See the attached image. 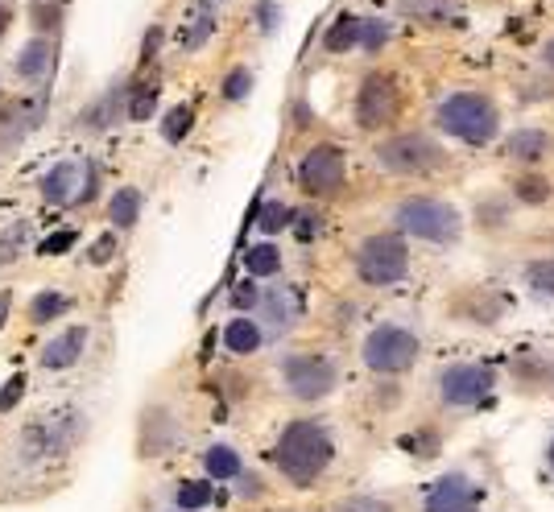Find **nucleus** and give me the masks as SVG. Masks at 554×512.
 I'll return each mask as SVG.
<instances>
[{"label":"nucleus","instance_id":"4c0bfd02","mask_svg":"<svg viewBox=\"0 0 554 512\" xmlns=\"http://www.w3.org/2000/svg\"><path fill=\"white\" fill-rule=\"evenodd\" d=\"M476 219H480V227H488V232H496V227L509 224V211L501 203H480L476 207Z\"/></svg>","mask_w":554,"mask_h":512},{"label":"nucleus","instance_id":"ddd939ff","mask_svg":"<svg viewBox=\"0 0 554 512\" xmlns=\"http://www.w3.org/2000/svg\"><path fill=\"white\" fill-rule=\"evenodd\" d=\"M253 319L261 322V331L269 335V339H281V335H289L294 327H298L302 319V298L294 286H273L261 294V302H257Z\"/></svg>","mask_w":554,"mask_h":512},{"label":"nucleus","instance_id":"bb28decb","mask_svg":"<svg viewBox=\"0 0 554 512\" xmlns=\"http://www.w3.org/2000/svg\"><path fill=\"white\" fill-rule=\"evenodd\" d=\"M550 178H542V174H521L518 182H513V199L518 203H526V207H542V203H550Z\"/></svg>","mask_w":554,"mask_h":512},{"label":"nucleus","instance_id":"a878e982","mask_svg":"<svg viewBox=\"0 0 554 512\" xmlns=\"http://www.w3.org/2000/svg\"><path fill=\"white\" fill-rule=\"evenodd\" d=\"M244 269H249V277H277V269H281L277 244H253L244 252Z\"/></svg>","mask_w":554,"mask_h":512},{"label":"nucleus","instance_id":"20e7f679","mask_svg":"<svg viewBox=\"0 0 554 512\" xmlns=\"http://www.w3.org/2000/svg\"><path fill=\"white\" fill-rule=\"evenodd\" d=\"M373 157L385 174H398V178H422V174H434L447 166L443 145L426 132H398V137L376 145Z\"/></svg>","mask_w":554,"mask_h":512},{"label":"nucleus","instance_id":"6ab92c4d","mask_svg":"<svg viewBox=\"0 0 554 512\" xmlns=\"http://www.w3.org/2000/svg\"><path fill=\"white\" fill-rule=\"evenodd\" d=\"M261 339H265V331H261V322L253 314H241V319H232L224 327V347H228L232 356H253L257 347H261Z\"/></svg>","mask_w":554,"mask_h":512},{"label":"nucleus","instance_id":"a211bd4d","mask_svg":"<svg viewBox=\"0 0 554 512\" xmlns=\"http://www.w3.org/2000/svg\"><path fill=\"white\" fill-rule=\"evenodd\" d=\"M550 149H554V141H550V132L546 129H518L505 141V154L513 157V161H521V166H538V161H546Z\"/></svg>","mask_w":554,"mask_h":512},{"label":"nucleus","instance_id":"412c9836","mask_svg":"<svg viewBox=\"0 0 554 512\" xmlns=\"http://www.w3.org/2000/svg\"><path fill=\"white\" fill-rule=\"evenodd\" d=\"M216 479H182V484H174V508L178 512H203L211 508V500H216V488H211Z\"/></svg>","mask_w":554,"mask_h":512},{"label":"nucleus","instance_id":"c9c22d12","mask_svg":"<svg viewBox=\"0 0 554 512\" xmlns=\"http://www.w3.org/2000/svg\"><path fill=\"white\" fill-rule=\"evenodd\" d=\"M253 21H257V29L269 37L277 25H281V4H277V0H257V4H253Z\"/></svg>","mask_w":554,"mask_h":512},{"label":"nucleus","instance_id":"c85d7f7f","mask_svg":"<svg viewBox=\"0 0 554 512\" xmlns=\"http://www.w3.org/2000/svg\"><path fill=\"white\" fill-rule=\"evenodd\" d=\"M289 224H294V211H289L281 199H265V203H261V211H257V227H261L265 236H277V232H286Z\"/></svg>","mask_w":554,"mask_h":512},{"label":"nucleus","instance_id":"c03bdc74","mask_svg":"<svg viewBox=\"0 0 554 512\" xmlns=\"http://www.w3.org/2000/svg\"><path fill=\"white\" fill-rule=\"evenodd\" d=\"M157 42H162V29L154 25V29H149V37H145V46H141L145 59H154V54H157Z\"/></svg>","mask_w":554,"mask_h":512},{"label":"nucleus","instance_id":"7ed1b4c3","mask_svg":"<svg viewBox=\"0 0 554 512\" xmlns=\"http://www.w3.org/2000/svg\"><path fill=\"white\" fill-rule=\"evenodd\" d=\"M393 224H398L401 236H418L431 240V244H455L459 232H463V219L447 199H431V194H414V199H401L398 211H393Z\"/></svg>","mask_w":554,"mask_h":512},{"label":"nucleus","instance_id":"473e14b6","mask_svg":"<svg viewBox=\"0 0 554 512\" xmlns=\"http://www.w3.org/2000/svg\"><path fill=\"white\" fill-rule=\"evenodd\" d=\"M219 91H224V99H228V104H241V99H249V91H253V71H249V67H232Z\"/></svg>","mask_w":554,"mask_h":512},{"label":"nucleus","instance_id":"39448f33","mask_svg":"<svg viewBox=\"0 0 554 512\" xmlns=\"http://www.w3.org/2000/svg\"><path fill=\"white\" fill-rule=\"evenodd\" d=\"M364 368L376 372V376H401V372H410L422 356V343L418 335L398 327V322H385V327H373V331L364 335Z\"/></svg>","mask_w":554,"mask_h":512},{"label":"nucleus","instance_id":"8fccbe9b","mask_svg":"<svg viewBox=\"0 0 554 512\" xmlns=\"http://www.w3.org/2000/svg\"><path fill=\"white\" fill-rule=\"evenodd\" d=\"M174 512H178V508H174Z\"/></svg>","mask_w":554,"mask_h":512},{"label":"nucleus","instance_id":"5701e85b","mask_svg":"<svg viewBox=\"0 0 554 512\" xmlns=\"http://www.w3.org/2000/svg\"><path fill=\"white\" fill-rule=\"evenodd\" d=\"M71 306L75 302L67 298V294H59V289H42V294L29 302V322H34V327H46V322L62 319Z\"/></svg>","mask_w":554,"mask_h":512},{"label":"nucleus","instance_id":"2eb2a0df","mask_svg":"<svg viewBox=\"0 0 554 512\" xmlns=\"http://www.w3.org/2000/svg\"><path fill=\"white\" fill-rule=\"evenodd\" d=\"M87 339H91V327H87V322H79V327H67V331L54 335V339L42 347L37 364H42L46 372H67V368H75V364L83 359V351H87Z\"/></svg>","mask_w":554,"mask_h":512},{"label":"nucleus","instance_id":"b1692460","mask_svg":"<svg viewBox=\"0 0 554 512\" xmlns=\"http://www.w3.org/2000/svg\"><path fill=\"white\" fill-rule=\"evenodd\" d=\"M323 46L331 50V54H344V50L360 46V17H352V12H339L336 25L323 34Z\"/></svg>","mask_w":554,"mask_h":512},{"label":"nucleus","instance_id":"4be33fe9","mask_svg":"<svg viewBox=\"0 0 554 512\" xmlns=\"http://www.w3.org/2000/svg\"><path fill=\"white\" fill-rule=\"evenodd\" d=\"M203 471H207V479H241L244 459L232 451L228 442H216V446L203 451Z\"/></svg>","mask_w":554,"mask_h":512},{"label":"nucleus","instance_id":"423d86ee","mask_svg":"<svg viewBox=\"0 0 554 512\" xmlns=\"http://www.w3.org/2000/svg\"><path fill=\"white\" fill-rule=\"evenodd\" d=\"M79 421H83V417H75V414L34 417V421L21 429V438H17V459H21L25 467H34V463H46V459L67 454L75 446V438H79V429H83Z\"/></svg>","mask_w":554,"mask_h":512},{"label":"nucleus","instance_id":"aec40b11","mask_svg":"<svg viewBox=\"0 0 554 512\" xmlns=\"http://www.w3.org/2000/svg\"><path fill=\"white\" fill-rule=\"evenodd\" d=\"M137 219H141V191H137V186H121V191H112L108 224L116 227V232H129V227H137Z\"/></svg>","mask_w":554,"mask_h":512},{"label":"nucleus","instance_id":"f3484780","mask_svg":"<svg viewBox=\"0 0 554 512\" xmlns=\"http://www.w3.org/2000/svg\"><path fill=\"white\" fill-rule=\"evenodd\" d=\"M50 67H54V42L50 37H29L21 46V54H17V62H12V71H17V79H25V83H42L50 75Z\"/></svg>","mask_w":554,"mask_h":512},{"label":"nucleus","instance_id":"37998d69","mask_svg":"<svg viewBox=\"0 0 554 512\" xmlns=\"http://www.w3.org/2000/svg\"><path fill=\"white\" fill-rule=\"evenodd\" d=\"M236 484H241L236 492H241L244 500H253V496H261V479H257V476H244V471H241V479H236Z\"/></svg>","mask_w":554,"mask_h":512},{"label":"nucleus","instance_id":"e433bc0d","mask_svg":"<svg viewBox=\"0 0 554 512\" xmlns=\"http://www.w3.org/2000/svg\"><path fill=\"white\" fill-rule=\"evenodd\" d=\"M331 512H393V504L381 500V496H348V500H339Z\"/></svg>","mask_w":554,"mask_h":512},{"label":"nucleus","instance_id":"6e6552de","mask_svg":"<svg viewBox=\"0 0 554 512\" xmlns=\"http://www.w3.org/2000/svg\"><path fill=\"white\" fill-rule=\"evenodd\" d=\"M336 381V359L323 356V351H294V356L281 359V384L294 401H323V397H331Z\"/></svg>","mask_w":554,"mask_h":512},{"label":"nucleus","instance_id":"4468645a","mask_svg":"<svg viewBox=\"0 0 554 512\" xmlns=\"http://www.w3.org/2000/svg\"><path fill=\"white\" fill-rule=\"evenodd\" d=\"M476 504H480V488L463 471H451L426 492L422 512H476Z\"/></svg>","mask_w":554,"mask_h":512},{"label":"nucleus","instance_id":"f704fd0d","mask_svg":"<svg viewBox=\"0 0 554 512\" xmlns=\"http://www.w3.org/2000/svg\"><path fill=\"white\" fill-rule=\"evenodd\" d=\"M157 107V87H133V99H129V120H149Z\"/></svg>","mask_w":554,"mask_h":512},{"label":"nucleus","instance_id":"a18cd8bd","mask_svg":"<svg viewBox=\"0 0 554 512\" xmlns=\"http://www.w3.org/2000/svg\"><path fill=\"white\" fill-rule=\"evenodd\" d=\"M12 21V9H9V0H0V37H4V29H9Z\"/></svg>","mask_w":554,"mask_h":512},{"label":"nucleus","instance_id":"c756f323","mask_svg":"<svg viewBox=\"0 0 554 512\" xmlns=\"http://www.w3.org/2000/svg\"><path fill=\"white\" fill-rule=\"evenodd\" d=\"M194 129V107L191 104H178L166 112V124H162V137H166L170 145H182L186 137H191Z\"/></svg>","mask_w":554,"mask_h":512},{"label":"nucleus","instance_id":"dca6fc26","mask_svg":"<svg viewBox=\"0 0 554 512\" xmlns=\"http://www.w3.org/2000/svg\"><path fill=\"white\" fill-rule=\"evenodd\" d=\"M129 99H133L129 83L108 87V91H104V96H99L96 104H91V107H83V116H79V124H83L87 132H104V129H112L116 120H124V116H129Z\"/></svg>","mask_w":554,"mask_h":512},{"label":"nucleus","instance_id":"09e8293b","mask_svg":"<svg viewBox=\"0 0 554 512\" xmlns=\"http://www.w3.org/2000/svg\"><path fill=\"white\" fill-rule=\"evenodd\" d=\"M550 467H554V442H550Z\"/></svg>","mask_w":554,"mask_h":512},{"label":"nucleus","instance_id":"ea45409f","mask_svg":"<svg viewBox=\"0 0 554 512\" xmlns=\"http://www.w3.org/2000/svg\"><path fill=\"white\" fill-rule=\"evenodd\" d=\"M112 252H116V236H99L96 244H91V264H108L112 261Z\"/></svg>","mask_w":554,"mask_h":512},{"label":"nucleus","instance_id":"7c9ffc66","mask_svg":"<svg viewBox=\"0 0 554 512\" xmlns=\"http://www.w3.org/2000/svg\"><path fill=\"white\" fill-rule=\"evenodd\" d=\"M526 286L538 294V298L554 302V256H542V261H534L526 269Z\"/></svg>","mask_w":554,"mask_h":512},{"label":"nucleus","instance_id":"79ce46f5","mask_svg":"<svg viewBox=\"0 0 554 512\" xmlns=\"http://www.w3.org/2000/svg\"><path fill=\"white\" fill-rule=\"evenodd\" d=\"M71 244H75V236H71V232H62V236L46 240V244H42V252H46V256H54V252H67Z\"/></svg>","mask_w":554,"mask_h":512},{"label":"nucleus","instance_id":"2f4dec72","mask_svg":"<svg viewBox=\"0 0 554 512\" xmlns=\"http://www.w3.org/2000/svg\"><path fill=\"white\" fill-rule=\"evenodd\" d=\"M389 37H393V25L389 21H381V17H360V46L368 50V54H376Z\"/></svg>","mask_w":554,"mask_h":512},{"label":"nucleus","instance_id":"49530a36","mask_svg":"<svg viewBox=\"0 0 554 512\" xmlns=\"http://www.w3.org/2000/svg\"><path fill=\"white\" fill-rule=\"evenodd\" d=\"M542 62H546V67H550V71H554V37H550V42H546V46H542Z\"/></svg>","mask_w":554,"mask_h":512},{"label":"nucleus","instance_id":"72a5a7b5","mask_svg":"<svg viewBox=\"0 0 554 512\" xmlns=\"http://www.w3.org/2000/svg\"><path fill=\"white\" fill-rule=\"evenodd\" d=\"M25 240H29V227H25V224L9 227V232L0 236V269H4V264H12V261H17V256H21Z\"/></svg>","mask_w":554,"mask_h":512},{"label":"nucleus","instance_id":"cd10ccee","mask_svg":"<svg viewBox=\"0 0 554 512\" xmlns=\"http://www.w3.org/2000/svg\"><path fill=\"white\" fill-rule=\"evenodd\" d=\"M406 12L426 25H447L455 17V0H406Z\"/></svg>","mask_w":554,"mask_h":512},{"label":"nucleus","instance_id":"a19ab883","mask_svg":"<svg viewBox=\"0 0 554 512\" xmlns=\"http://www.w3.org/2000/svg\"><path fill=\"white\" fill-rule=\"evenodd\" d=\"M21 389H25V376H12L9 384H4V393H0V409H9L17 397H21Z\"/></svg>","mask_w":554,"mask_h":512},{"label":"nucleus","instance_id":"f257e3e1","mask_svg":"<svg viewBox=\"0 0 554 512\" xmlns=\"http://www.w3.org/2000/svg\"><path fill=\"white\" fill-rule=\"evenodd\" d=\"M331 459H336L331 429H327L323 421H314V417H294V421L277 434L273 463L294 488H311L314 479L331 467Z\"/></svg>","mask_w":554,"mask_h":512},{"label":"nucleus","instance_id":"f03ea898","mask_svg":"<svg viewBox=\"0 0 554 512\" xmlns=\"http://www.w3.org/2000/svg\"><path fill=\"white\" fill-rule=\"evenodd\" d=\"M439 132L468 145H488L501 132V112L484 91H451L443 104L434 107Z\"/></svg>","mask_w":554,"mask_h":512},{"label":"nucleus","instance_id":"393cba45","mask_svg":"<svg viewBox=\"0 0 554 512\" xmlns=\"http://www.w3.org/2000/svg\"><path fill=\"white\" fill-rule=\"evenodd\" d=\"M216 21H219V9H211V4H199V12H194V21H191V29L178 37V46L191 54V50H199L207 42V37L216 34Z\"/></svg>","mask_w":554,"mask_h":512},{"label":"nucleus","instance_id":"9b49d317","mask_svg":"<svg viewBox=\"0 0 554 512\" xmlns=\"http://www.w3.org/2000/svg\"><path fill=\"white\" fill-rule=\"evenodd\" d=\"M91 174L96 169L87 166V161H59V166H50L37 182V191L46 199L50 207H71V203H91Z\"/></svg>","mask_w":554,"mask_h":512},{"label":"nucleus","instance_id":"0eeeda50","mask_svg":"<svg viewBox=\"0 0 554 512\" xmlns=\"http://www.w3.org/2000/svg\"><path fill=\"white\" fill-rule=\"evenodd\" d=\"M356 273L368 286H393L410 273V248L398 232H376L356 248Z\"/></svg>","mask_w":554,"mask_h":512},{"label":"nucleus","instance_id":"1a4fd4ad","mask_svg":"<svg viewBox=\"0 0 554 512\" xmlns=\"http://www.w3.org/2000/svg\"><path fill=\"white\" fill-rule=\"evenodd\" d=\"M493 389H496V372L484 368V364H451V368L439 372V397H443V406L471 409V406H480Z\"/></svg>","mask_w":554,"mask_h":512},{"label":"nucleus","instance_id":"58836bf2","mask_svg":"<svg viewBox=\"0 0 554 512\" xmlns=\"http://www.w3.org/2000/svg\"><path fill=\"white\" fill-rule=\"evenodd\" d=\"M261 294H265V289H257V277H249V281H241V286H236L232 302H236V310H257Z\"/></svg>","mask_w":554,"mask_h":512},{"label":"nucleus","instance_id":"de8ad7c7","mask_svg":"<svg viewBox=\"0 0 554 512\" xmlns=\"http://www.w3.org/2000/svg\"><path fill=\"white\" fill-rule=\"evenodd\" d=\"M203 4H211V9H219V4H224V0H203Z\"/></svg>","mask_w":554,"mask_h":512},{"label":"nucleus","instance_id":"9d476101","mask_svg":"<svg viewBox=\"0 0 554 512\" xmlns=\"http://www.w3.org/2000/svg\"><path fill=\"white\" fill-rule=\"evenodd\" d=\"M344 178H348V157H344V149H336V145H314V149H306L298 161V182L306 194H336L339 186H344Z\"/></svg>","mask_w":554,"mask_h":512},{"label":"nucleus","instance_id":"f8f14e48","mask_svg":"<svg viewBox=\"0 0 554 512\" xmlns=\"http://www.w3.org/2000/svg\"><path fill=\"white\" fill-rule=\"evenodd\" d=\"M398 83L389 79V75H368L360 83V91H356V124L360 129H385V124H393V116H398Z\"/></svg>","mask_w":554,"mask_h":512}]
</instances>
